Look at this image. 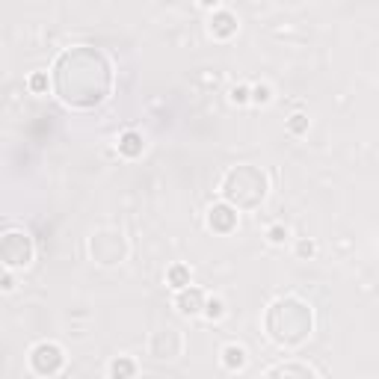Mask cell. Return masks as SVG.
Segmentation results:
<instances>
[{"label":"cell","mask_w":379,"mask_h":379,"mask_svg":"<svg viewBox=\"0 0 379 379\" xmlns=\"http://www.w3.org/2000/svg\"><path fill=\"white\" fill-rule=\"evenodd\" d=\"M201 302V293L199 290H193V293H190V296H187V293H184V296H181V311H199V308H196V305H199Z\"/></svg>","instance_id":"3957f363"},{"label":"cell","mask_w":379,"mask_h":379,"mask_svg":"<svg viewBox=\"0 0 379 379\" xmlns=\"http://www.w3.org/2000/svg\"><path fill=\"white\" fill-rule=\"evenodd\" d=\"M220 225V228H228V225L234 223V216H231V210L228 207H216V210H210V225Z\"/></svg>","instance_id":"6da1fadb"},{"label":"cell","mask_w":379,"mask_h":379,"mask_svg":"<svg viewBox=\"0 0 379 379\" xmlns=\"http://www.w3.org/2000/svg\"><path fill=\"white\" fill-rule=\"evenodd\" d=\"M131 370H134V367H131V361H125V358L113 364V376H116V379H125V376H131Z\"/></svg>","instance_id":"8992f818"},{"label":"cell","mask_w":379,"mask_h":379,"mask_svg":"<svg viewBox=\"0 0 379 379\" xmlns=\"http://www.w3.org/2000/svg\"><path fill=\"white\" fill-rule=\"evenodd\" d=\"M220 314H223V305H220V302H210V305H207V317H220Z\"/></svg>","instance_id":"ba28073f"},{"label":"cell","mask_w":379,"mask_h":379,"mask_svg":"<svg viewBox=\"0 0 379 379\" xmlns=\"http://www.w3.org/2000/svg\"><path fill=\"white\" fill-rule=\"evenodd\" d=\"M225 361H228L231 367H234V364L240 367V364L246 361V353L240 350V347H228V350H225Z\"/></svg>","instance_id":"277c9868"},{"label":"cell","mask_w":379,"mask_h":379,"mask_svg":"<svg viewBox=\"0 0 379 379\" xmlns=\"http://www.w3.org/2000/svg\"><path fill=\"white\" fill-rule=\"evenodd\" d=\"M210 24H216V33H231V30H234V15H231V12H220V15H216V18H213V21Z\"/></svg>","instance_id":"7a4b0ae2"},{"label":"cell","mask_w":379,"mask_h":379,"mask_svg":"<svg viewBox=\"0 0 379 379\" xmlns=\"http://www.w3.org/2000/svg\"><path fill=\"white\" fill-rule=\"evenodd\" d=\"M255 101H269V89L267 86H258V89H255Z\"/></svg>","instance_id":"52a82bcc"},{"label":"cell","mask_w":379,"mask_h":379,"mask_svg":"<svg viewBox=\"0 0 379 379\" xmlns=\"http://www.w3.org/2000/svg\"><path fill=\"white\" fill-rule=\"evenodd\" d=\"M45 86V77H33V89H42Z\"/></svg>","instance_id":"30bf717a"},{"label":"cell","mask_w":379,"mask_h":379,"mask_svg":"<svg viewBox=\"0 0 379 379\" xmlns=\"http://www.w3.org/2000/svg\"><path fill=\"white\" fill-rule=\"evenodd\" d=\"M231 98H234V101H246V89H243V86H240V89H234V92H231Z\"/></svg>","instance_id":"9c48e42d"},{"label":"cell","mask_w":379,"mask_h":379,"mask_svg":"<svg viewBox=\"0 0 379 379\" xmlns=\"http://www.w3.org/2000/svg\"><path fill=\"white\" fill-rule=\"evenodd\" d=\"M142 145H139V136L136 134H128L125 139H122V151H128V154H136Z\"/></svg>","instance_id":"5b68a950"}]
</instances>
